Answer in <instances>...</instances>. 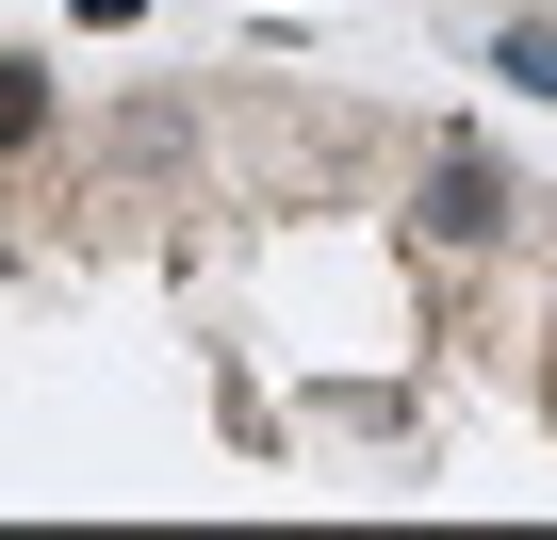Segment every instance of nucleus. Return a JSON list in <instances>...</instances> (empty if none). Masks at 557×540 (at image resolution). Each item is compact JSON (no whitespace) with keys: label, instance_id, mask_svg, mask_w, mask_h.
I'll return each instance as SVG.
<instances>
[{"label":"nucleus","instance_id":"obj_3","mask_svg":"<svg viewBox=\"0 0 557 540\" xmlns=\"http://www.w3.org/2000/svg\"><path fill=\"white\" fill-rule=\"evenodd\" d=\"M50 131V66H0V148H34Z\"/></svg>","mask_w":557,"mask_h":540},{"label":"nucleus","instance_id":"obj_2","mask_svg":"<svg viewBox=\"0 0 557 540\" xmlns=\"http://www.w3.org/2000/svg\"><path fill=\"white\" fill-rule=\"evenodd\" d=\"M492 83H524V99H557V0H524V17L492 34Z\"/></svg>","mask_w":557,"mask_h":540},{"label":"nucleus","instance_id":"obj_4","mask_svg":"<svg viewBox=\"0 0 557 540\" xmlns=\"http://www.w3.org/2000/svg\"><path fill=\"white\" fill-rule=\"evenodd\" d=\"M541 344H557V312H541Z\"/></svg>","mask_w":557,"mask_h":540},{"label":"nucleus","instance_id":"obj_1","mask_svg":"<svg viewBox=\"0 0 557 540\" xmlns=\"http://www.w3.org/2000/svg\"><path fill=\"white\" fill-rule=\"evenodd\" d=\"M410 213H426V246H492V229H508V164L459 131V148H426V197H410Z\"/></svg>","mask_w":557,"mask_h":540}]
</instances>
